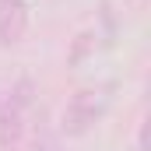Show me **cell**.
<instances>
[{
    "label": "cell",
    "mask_w": 151,
    "mask_h": 151,
    "mask_svg": "<svg viewBox=\"0 0 151 151\" xmlns=\"http://www.w3.org/2000/svg\"><path fill=\"white\" fill-rule=\"evenodd\" d=\"M102 113H106V99L99 91H77L63 109V134H70V137L88 134Z\"/></svg>",
    "instance_id": "6da1fadb"
},
{
    "label": "cell",
    "mask_w": 151,
    "mask_h": 151,
    "mask_svg": "<svg viewBox=\"0 0 151 151\" xmlns=\"http://www.w3.org/2000/svg\"><path fill=\"white\" fill-rule=\"evenodd\" d=\"M32 106V81H18L7 99H4V109H0V144H14L18 134H21V119H25V109Z\"/></svg>",
    "instance_id": "7a4b0ae2"
},
{
    "label": "cell",
    "mask_w": 151,
    "mask_h": 151,
    "mask_svg": "<svg viewBox=\"0 0 151 151\" xmlns=\"http://www.w3.org/2000/svg\"><path fill=\"white\" fill-rule=\"evenodd\" d=\"M28 28V4L25 0H0V46H14Z\"/></svg>",
    "instance_id": "3957f363"
}]
</instances>
